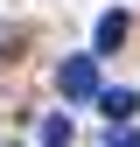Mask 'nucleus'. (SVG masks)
<instances>
[{"instance_id":"obj_1","label":"nucleus","mask_w":140,"mask_h":147,"mask_svg":"<svg viewBox=\"0 0 140 147\" xmlns=\"http://www.w3.org/2000/svg\"><path fill=\"white\" fill-rule=\"evenodd\" d=\"M56 84H63V98H105L98 91V56H70L56 70Z\"/></svg>"},{"instance_id":"obj_2","label":"nucleus","mask_w":140,"mask_h":147,"mask_svg":"<svg viewBox=\"0 0 140 147\" xmlns=\"http://www.w3.org/2000/svg\"><path fill=\"white\" fill-rule=\"evenodd\" d=\"M126 35H133V21H126V14H98V49H91V56H105V49H119V42H126Z\"/></svg>"},{"instance_id":"obj_3","label":"nucleus","mask_w":140,"mask_h":147,"mask_svg":"<svg viewBox=\"0 0 140 147\" xmlns=\"http://www.w3.org/2000/svg\"><path fill=\"white\" fill-rule=\"evenodd\" d=\"M98 105H105V119H112V126H126V119L140 112V98H133V91H126V84H119V91H105V98H98Z\"/></svg>"},{"instance_id":"obj_4","label":"nucleus","mask_w":140,"mask_h":147,"mask_svg":"<svg viewBox=\"0 0 140 147\" xmlns=\"http://www.w3.org/2000/svg\"><path fill=\"white\" fill-rule=\"evenodd\" d=\"M70 140H77V133H70V119L49 112V119H42V147H70Z\"/></svg>"},{"instance_id":"obj_5","label":"nucleus","mask_w":140,"mask_h":147,"mask_svg":"<svg viewBox=\"0 0 140 147\" xmlns=\"http://www.w3.org/2000/svg\"><path fill=\"white\" fill-rule=\"evenodd\" d=\"M112 147H140V133H119V140H112Z\"/></svg>"}]
</instances>
